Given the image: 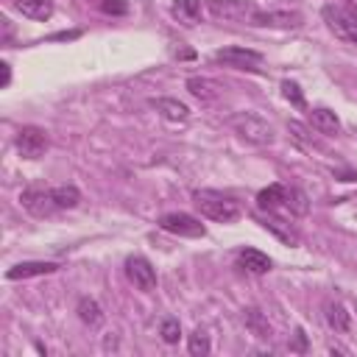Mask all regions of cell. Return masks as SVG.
<instances>
[{"mask_svg": "<svg viewBox=\"0 0 357 357\" xmlns=\"http://www.w3.org/2000/svg\"><path fill=\"white\" fill-rule=\"evenodd\" d=\"M0 67H3V86H8V81H11V67H8L6 61H3Z\"/></svg>", "mask_w": 357, "mask_h": 357, "instance_id": "cell-32", "label": "cell"}, {"mask_svg": "<svg viewBox=\"0 0 357 357\" xmlns=\"http://www.w3.org/2000/svg\"><path fill=\"white\" fill-rule=\"evenodd\" d=\"M343 8L357 20V0H343Z\"/></svg>", "mask_w": 357, "mask_h": 357, "instance_id": "cell-31", "label": "cell"}, {"mask_svg": "<svg viewBox=\"0 0 357 357\" xmlns=\"http://www.w3.org/2000/svg\"><path fill=\"white\" fill-rule=\"evenodd\" d=\"M56 271H59V262H20L6 271V279L17 282V279H31V276H47Z\"/></svg>", "mask_w": 357, "mask_h": 357, "instance_id": "cell-12", "label": "cell"}, {"mask_svg": "<svg viewBox=\"0 0 357 357\" xmlns=\"http://www.w3.org/2000/svg\"><path fill=\"white\" fill-rule=\"evenodd\" d=\"M47 145H50L47 131L39 128V126H22V128L17 131V137H14V148H17L20 156H25V159H39V156H45Z\"/></svg>", "mask_w": 357, "mask_h": 357, "instance_id": "cell-5", "label": "cell"}, {"mask_svg": "<svg viewBox=\"0 0 357 357\" xmlns=\"http://www.w3.org/2000/svg\"><path fill=\"white\" fill-rule=\"evenodd\" d=\"M251 25H257V28H284V31H290V28H298V25H301V14H296V11H259V8H257V14L251 17Z\"/></svg>", "mask_w": 357, "mask_h": 357, "instance_id": "cell-10", "label": "cell"}, {"mask_svg": "<svg viewBox=\"0 0 357 357\" xmlns=\"http://www.w3.org/2000/svg\"><path fill=\"white\" fill-rule=\"evenodd\" d=\"M310 123H312V128L321 131V134H337V131H340L337 114H335L332 109H324V106L310 109Z\"/></svg>", "mask_w": 357, "mask_h": 357, "instance_id": "cell-18", "label": "cell"}, {"mask_svg": "<svg viewBox=\"0 0 357 357\" xmlns=\"http://www.w3.org/2000/svg\"><path fill=\"white\" fill-rule=\"evenodd\" d=\"M126 276L142 293L156 290V271H153V265L145 257H128L126 259Z\"/></svg>", "mask_w": 357, "mask_h": 357, "instance_id": "cell-9", "label": "cell"}, {"mask_svg": "<svg viewBox=\"0 0 357 357\" xmlns=\"http://www.w3.org/2000/svg\"><path fill=\"white\" fill-rule=\"evenodd\" d=\"M321 17H324L326 28H329L340 42L357 47V20H354L343 6H324V8H321Z\"/></svg>", "mask_w": 357, "mask_h": 357, "instance_id": "cell-3", "label": "cell"}, {"mask_svg": "<svg viewBox=\"0 0 357 357\" xmlns=\"http://www.w3.org/2000/svg\"><path fill=\"white\" fill-rule=\"evenodd\" d=\"M206 8L220 22H248L251 25V17L257 14L254 0H209Z\"/></svg>", "mask_w": 357, "mask_h": 357, "instance_id": "cell-4", "label": "cell"}, {"mask_svg": "<svg viewBox=\"0 0 357 357\" xmlns=\"http://www.w3.org/2000/svg\"><path fill=\"white\" fill-rule=\"evenodd\" d=\"M287 134H290L293 142H298V145H304V148H312V145H315V139L310 137L307 126L298 123V120H290V123H287Z\"/></svg>", "mask_w": 357, "mask_h": 357, "instance_id": "cell-26", "label": "cell"}, {"mask_svg": "<svg viewBox=\"0 0 357 357\" xmlns=\"http://www.w3.org/2000/svg\"><path fill=\"white\" fill-rule=\"evenodd\" d=\"M78 36V31H70V33H56V36H50V39H75Z\"/></svg>", "mask_w": 357, "mask_h": 357, "instance_id": "cell-33", "label": "cell"}, {"mask_svg": "<svg viewBox=\"0 0 357 357\" xmlns=\"http://www.w3.org/2000/svg\"><path fill=\"white\" fill-rule=\"evenodd\" d=\"M282 206H287L290 215H307L310 212V198L298 187H284V204Z\"/></svg>", "mask_w": 357, "mask_h": 357, "instance_id": "cell-21", "label": "cell"}, {"mask_svg": "<svg viewBox=\"0 0 357 357\" xmlns=\"http://www.w3.org/2000/svg\"><path fill=\"white\" fill-rule=\"evenodd\" d=\"M290 349H293V351H307V335H304L301 329H296V340H293Z\"/></svg>", "mask_w": 357, "mask_h": 357, "instance_id": "cell-30", "label": "cell"}, {"mask_svg": "<svg viewBox=\"0 0 357 357\" xmlns=\"http://www.w3.org/2000/svg\"><path fill=\"white\" fill-rule=\"evenodd\" d=\"M243 324H245V329H248L254 337H259V340H268V337L273 335V329H271V324H268V315H265L262 310H257V307H245V310H243Z\"/></svg>", "mask_w": 357, "mask_h": 357, "instance_id": "cell-15", "label": "cell"}, {"mask_svg": "<svg viewBox=\"0 0 357 357\" xmlns=\"http://www.w3.org/2000/svg\"><path fill=\"white\" fill-rule=\"evenodd\" d=\"M324 318H326L329 329H335V332H349L351 329V315L340 301H326L324 304Z\"/></svg>", "mask_w": 357, "mask_h": 357, "instance_id": "cell-16", "label": "cell"}, {"mask_svg": "<svg viewBox=\"0 0 357 357\" xmlns=\"http://www.w3.org/2000/svg\"><path fill=\"white\" fill-rule=\"evenodd\" d=\"M173 14L178 22L192 25L201 17V0H173Z\"/></svg>", "mask_w": 357, "mask_h": 357, "instance_id": "cell-23", "label": "cell"}, {"mask_svg": "<svg viewBox=\"0 0 357 357\" xmlns=\"http://www.w3.org/2000/svg\"><path fill=\"white\" fill-rule=\"evenodd\" d=\"M100 11L112 14V17H123V14H128V3L126 0H100Z\"/></svg>", "mask_w": 357, "mask_h": 357, "instance_id": "cell-29", "label": "cell"}, {"mask_svg": "<svg viewBox=\"0 0 357 357\" xmlns=\"http://www.w3.org/2000/svg\"><path fill=\"white\" fill-rule=\"evenodd\" d=\"M151 106L170 123H184L190 117V109L176 98H151Z\"/></svg>", "mask_w": 357, "mask_h": 357, "instance_id": "cell-14", "label": "cell"}, {"mask_svg": "<svg viewBox=\"0 0 357 357\" xmlns=\"http://www.w3.org/2000/svg\"><path fill=\"white\" fill-rule=\"evenodd\" d=\"M229 126L234 128V134L240 139H245L251 145H271L276 139L273 126L268 120H262L259 114H254V112H237V114H231L229 117Z\"/></svg>", "mask_w": 357, "mask_h": 357, "instance_id": "cell-2", "label": "cell"}, {"mask_svg": "<svg viewBox=\"0 0 357 357\" xmlns=\"http://www.w3.org/2000/svg\"><path fill=\"white\" fill-rule=\"evenodd\" d=\"M212 59L234 70H259L262 64V53L248 50V47H223V50H215Z\"/></svg>", "mask_w": 357, "mask_h": 357, "instance_id": "cell-8", "label": "cell"}, {"mask_svg": "<svg viewBox=\"0 0 357 357\" xmlns=\"http://www.w3.org/2000/svg\"><path fill=\"white\" fill-rule=\"evenodd\" d=\"M282 95H284V100H290L293 106H304V92H301V86L296 84V81H282Z\"/></svg>", "mask_w": 357, "mask_h": 357, "instance_id": "cell-28", "label": "cell"}, {"mask_svg": "<svg viewBox=\"0 0 357 357\" xmlns=\"http://www.w3.org/2000/svg\"><path fill=\"white\" fill-rule=\"evenodd\" d=\"M187 349H190V354L192 357H206L209 354V335L206 332H201V329H195L190 337H187Z\"/></svg>", "mask_w": 357, "mask_h": 357, "instance_id": "cell-25", "label": "cell"}, {"mask_svg": "<svg viewBox=\"0 0 357 357\" xmlns=\"http://www.w3.org/2000/svg\"><path fill=\"white\" fill-rule=\"evenodd\" d=\"M192 204L198 206V212L204 218H209L215 223H231L240 218V204L220 190H195Z\"/></svg>", "mask_w": 357, "mask_h": 357, "instance_id": "cell-1", "label": "cell"}, {"mask_svg": "<svg viewBox=\"0 0 357 357\" xmlns=\"http://www.w3.org/2000/svg\"><path fill=\"white\" fill-rule=\"evenodd\" d=\"M53 198H56L59 209H73V206H78L81 192L75 184H59V187H53Z\"/></svg>", "mask_w": 357, "mask_h": 357, "instance_id": "cell-24", "label": "cell"}, {"mask_svg": "<svg viewBox=\"0 0 357 357\" xmlns=\"http://www.w3.org/2000/svg\"><path fill=\"white\" fill-rule=\"evenodd\" d=\"M282 204H284V184H271V187L259 190V195H257V206H259V209L273 212V209L282 206Z\"/></svg>", "mask_w": 357, "mask_h": 357, "instance_id": "cell-20", "label": "cell"}, {"mask_svg": "<svg viewBox=\"0 0 357 357\" xmlns=\"http://www.w3.org/2000/svg\"><path fill=\"white\" fill-rule=\"evenodd\" d=\"M159 229H165L170 234H178V237H204L206 234V226L198 218L187 215V212H167V215H162L159 218Z\"/></svg>", "mask_w": 357, "mask_h": 357, "instance_id": "cell-6", "label": "cell"}, {"mask_svg": "<svg viewBox=\"0 0 357 357\" xmlns=\"http://www.w3.org/2000/svg\"><path fill=\"white\" fill-rule=\"evenodd\" d=\"M262 226L268 229V231H273L279 240H284V243H290V245H296L298 243V234L290 229V223H284V220H279V218H273L271 212L262 218Z\"/></svg>", "mask_w": 357, "mask_h": 357, "instance_id": "cell-22", "label": "cell"}, {"mask_svg": "<svg viewBox=\"0 0 357 357\" xmlns=\"http://www.w3.org/2000/svg\"><path fill=\"white\" fill-rule=\"evenodd\" d=\"M20 204L33 215V218H50V215H56V212H61L59 209V204H56V198H53V190H22L20 192Z\"/></svg>", "mask_w": 357, "mask_h": 357, "instance_id": "cell-7", "label": "cell"}, {"mask_svg": "<svg viewBox=\"0 0 357 357\" xmlns=\"http://www.w3.org/2000/svg\"><path fill=\"white\" fill-rule=\"evenodd\" d=\"M14 6H17V11H20L22 17H28V20L45 22V20L53 17V0H14Z\"/></svg>", "mask_w": 357, "mask_h": 357, "instance_id": "cell-17", "label": "cell"}, {"mask_svg": "<svg viewBox=\"0 0 357 357\" xmlns=\"http://www.w3.org/2000/svg\"><path fill=\"white\" fill-rule=\"evenodd\" d=\"M159 335H162V340L165 343H178V337H181V324L176 321V318H165L162 321V326H159Z\"/></svg>", "mask_w": 357, "mask_h": 357, "instance_id": "cell-27", "label": "cell"}, {"mask_svg": "<svg viewBox=\"0 0 357 357\" xmlns=\"http://www.w3.org/2000/svg\"><path fill=\"white\" fill-rule=\"evenodd\" d=\"M75 312H78V318H81L89 329H98V326L103 324V310H100V304H98L95 298H89V296H81V298H78Z\"/></svg>", "mask_w": 357, "mask_h": 357, "instance_id": "cell-19", "label": "cell"}, {"mask_svg": "<svg viewBox=\"0 0 357 357\" xmlns=\"http://www.w3.org/2000/svg\"><path fill=\"white\" fill-rule=\"evenodd\" d=\"M187 92L192 98H198L201 103H212L223 95V86L218 81L206 78V75H192V78H187Z\"/></svg>", "mask_w": 357, "mask_h": 357, "instance_id": "cell-11", "label": "cell"}, {"mask_svg": "<svg viewBox=\"0 0 357 357\" xmlns=\"http://www.w3.org/2000/svg\"><path fill=\"white\" fill-rule=\"evenodd\" d=\"M237 265H240L243 271L254 273V276H262V273L271 271V257L262 254V251H257V248H243V251L237 254Z\"/></svg>", "mask_w": 357, "mask_h": 357, "instance_id": "cell-13", "label": "cell"}]
</instances>
